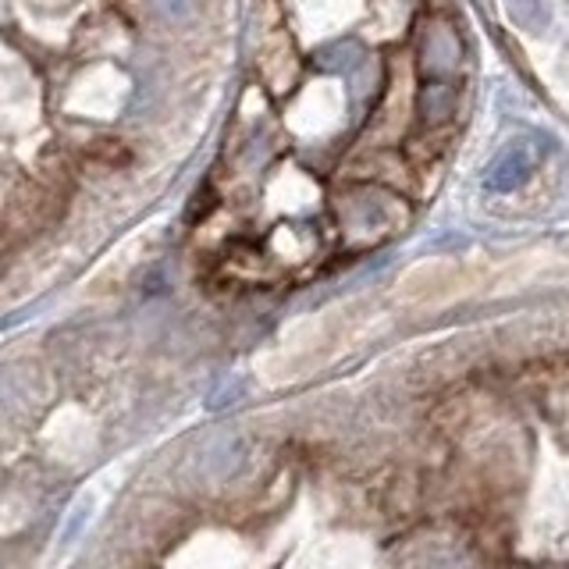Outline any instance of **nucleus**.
Here are the masks:
<instances>
[{"mask_svg":"<svg viewBox=\"0 0 569 569\" xmlns=\"http://www.w3.org/2000/svg\"><path fill=\"white\" fill-rule=\"evenodd\" d=\"M530 153L527 150H509L502 160H498V164H495V171H491V186H498V189H502V186H516V182H520V178L530 171Z\"/></svg>","mask_w":569,"mask_h":569,"instance_id":"nucleus-1","label":"nucleus"}]
</instances>
